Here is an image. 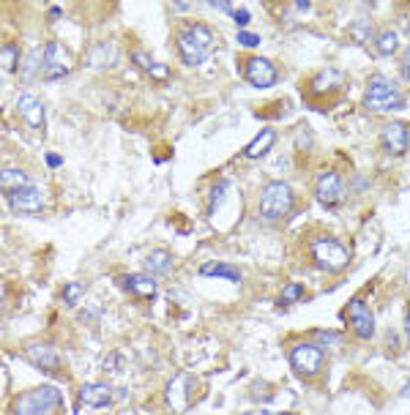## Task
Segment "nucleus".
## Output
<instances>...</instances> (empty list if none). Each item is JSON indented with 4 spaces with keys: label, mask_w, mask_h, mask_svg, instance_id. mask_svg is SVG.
Here are the masks:
<instances>
[{
    "label": "nucleus",
    "mask_w": 410,
    "mask_h": 415,
    "mask_svg": "<svg viewBox=\"0 0 410 415\" xmlns=\"http://www.w3.org/2000/svg\"><path fill=\"white\" fill-rule=\"evenodd\" d=\"M200 276L227 279V281H233V284H241V281H244L241 271H238L235 265H230V263H205V265H200Z\"/></svg>",
    "instance_id": "obj_20"
},
{
    "label": "nucleus",
    "mask_w": 410,
    "mask_h": 415,
    "mask_svg": "<svg viewBox=\"0 0 410 415\" xmlns=\"http://www.w3.org/2000/svg\"><path fill=\"white\" fill-rule=\"evenodd\" d=\"M405 339H408V345H410V309H408V314H405Z\"/></svg>",
    "instance_id": "obj_39"
},
{
    "label": "nucleus",
    "mask_w": 410,
    "mask_h": 415,
    "mask_svg": "<svg viewBox=\"0 0 410 415\" xmlns=\"http://www.w3.org/2000/svg\"><path fill=\"white\" fill-rule=\"evenodd\" d=\"M145 271L153 279L170 276V274H173V254H170L167 249H153V252H148V257H145Z\"/></svg>",
    "instance_id": "obj_18"
},
{
    "label": "nucleus",
    "mask_w": 410,
    "mask_h": 415,
    "mask_svg": "<svg viewBox=\"0 0 410 415\" xmlns=\"http://www.w3.org/2000/svg\"><path fill=\"white\" fill-rule=\"evenodd\" d=\"M175 47H178V58L184 66H200L205 63V58L211 55V47H213V30L203 25V22H192V25H184L175 36Z\"/></svg>",
    "instance_id": "obj_1"
},
{
    "label": "nucleus",
    "mask_w": 410,
    "mask_h": 415,
    "mask_svg": "<svg viewBox=\"0 0 410 415\" xmlns=\"http://www.w3.org/2000/svg\"><path fill=\"white\" fill-rule=\"evenodd\" d=\"M309 254H312V263L326 274H342L350 265V257H353V252L344 241L329 238V235L315 238L309 243Z\"/></svg>",
    "instance_id": "obj_2"
},
{
    "label": "nucleus",
    "mask_w": 410,
    "mask_h": 415,
    "mask_svg": "<svg viewBox=\"0 0 410 415\" xmlns=\"http://www.w3.org/2000/svg\"><path fill=\"white\" fill-rule=\"evenodd\" d=\"M364 104L369 112H394L405 107V96L394 88V82H389L383 74H372L367 79V93H364Z\"/></svg>",
    "instance_id": "obj_3"
},
{
    "label": "nucleus",
    "mask_w": 410,
    "mask_h": 415,
    "mask_svg": "<svg viewBox=\"0 0 410 415\" xmlns=\"http://www.w3.org/2000/svg\"><path fill=\"white\" fill-rule=\"evenodd\" d=\"M164 399H167V405L175 413H184L189 407V377L186 374L173 377L170 385H167V391H164Z\"/></svg>",
    "instance_id": "obj_17"
},
{
    "label": "nucleus",
    "mask_w": 410,
    "mask_h": 415,
    "mask_svg": "<svg viewBox=\"0 0 410 415\" xmlns=\"http://www.w3.org/2000/svg\"><path fill=\"white\" fill-rule=\"evenodd\" d=\"M233 19H235V25H238L241 30H246L244 25H249V19H252V14H249L246 8H235V11H233Z\"/></svg>",
    "instance_id": "obj_34"
},
{
    "label": "nucleus",
    "mask_w": 410,
    "mask_h": 415,
    "mask_svg": "<svg viewBox=\"0 0 410 415\" xmlns=\"http://www.w3.org/2000/svg\"><path fill=\"white\" fill-rule=\"evenodd\" d=\"M402 74L410 77V47L405 50V55H402Z\"/></svg>",
    "instance_id": "obj_37"
},
{
    "label": "nucleus",
    "mask_w": 410,
    "mask_h": 415,
    "mask_svg": "<svg viewBox=\"0 0 410 415\" xmlns=\"http://www.w3.org/2000/svg\"><path fill=\"white\" fill-rule=\"evenodd\" d=\"M347 323H350V331L358 339L369 342L375 336V314H372V309L367 306L364 298H350L347 301Z\"/></svg>",
    "instance_id": "obj_8"
},
{
    "label": "nucleus",
    "mask_w": 410,
    "mask_h": 415,
    "mask_svg": "<svg viewBox=\"0 0 410 415\" xmlns=\"http://www.w3.org/2000/svg\"><path fill=\"white\" fill-rule=\"evenodd\" d=\"M279 415H290V413H279Z\"/></svg>",
    "instance_id": "obj_42"
},
{
    "label": "nucleus",
    "mask_w": 410,
    "mask_h": 415,
    "mask_svg": "<svg viewBox=\"0 0 410 415\" xmlns=\"http://www.w3.org/2000/svg\"><path fill=\"white\" fill-rule=\"evenodd\" d=\"M244 415H269V413H244Z\"/></svg>",
    "instance_id": "obj_41"
},
{
    "label": "nucleus",
    "mask_w": 410,
    "mask_h": 415,
    "mask_svg": "<svg viewBox=\"0 0 410 415\" xmlns=\"http://www.w3.org/2000/svg\"><path fill=\"white\" fill-rule=\"evenodd\" d=\"M44 69V47H33L30 52H28V58L22 61V71H19V77L25 79V82H33L36 79V74Z\"/></svg>",
    "instance_id": "obj_23"
},
{
    "label": "nucleus",
    "mask_w": 410,
    "mask_h": 415,
    "mask_svg": "<svg viewBox=\"0 0 410 415\" xmlns=\"http://www.w3.org/2000/svg\"><path fill=\"white\" fill-rule=\"evenodd\" d=\"M66 74H68L66 50H64L58 41H50V44L44 47V79L55 82V79H61V77H66Z\"/></svg>",
    "instance_id": "obj_11"
},
{
    "label": "nucleus",
    "mask_w": 410,
    "mask_h": 415,
    "mask_svg": "<svg viewBox=\"0 0 410 415\" xmlns=\"http://www.w3.org/2000/svg\"><path fill=\"white\" fill-rule=\"evenodd\" d=\"M375 36V28H372V22H353L350 28H347V39L353 41V44H358V47H364L369 39Z\"/></svg>",
    "instance_id": "obj_26"
},
{
    "label": "nucleus",
    "mask_w": 410,
    "mask_h": 415,
    "mask_svg": "<svg viewBox=\"0 0 410 415\" xmlns=\"http://www.w3.org/2000/svg\"><path fill=\"white\" fill-rule=\"evenodd\" d=\"M244 74H246V79L255 85V88H271V85H276V79H279V74H276V66H273L269 58H249L246 61V69H244Z\"/></svg>",
    "instance_id": "obj_12"
},
{
    "label": "nucleus",
    "mask_w": 410,
    "mask_h": 415,
    "mask_svg": "<svg viewBox=\"0 0 410 415\" xmlns=\"http://www.w3.org/2000/svg\"><path fill=\"white\" fill-rule=\"evenodd\" d=\"M113 394H118L113 385H107V383H88V385H82L79 388V405H90V407H107L115 396Z\"/></svg>",
    "instance_id": "obj_15"
},
{
    "label": "nucleus",
    "mask_w": 410,
    "mask_h": 415,
    "mask_svg": "<svg viewBox=\"0 0 410 415\" xmlns=\"http://www.w3.org/2000/svg\"><path fill=\"white\" fill-rule=\"evenodd\" d=\"M17 112L19 118L33 129V132H44V107L33 93H19L17 99Z\"/></svg>",
    "instance_id": "obj_13"
},
{
    "label": "nucleus",
    "mask_w": 410,
    "mask_h": 415,
    "mask_svg": "<svg viewBox=\"0 0 410 415\" xmlns=\"http://www.w3.org/2000/svg\"><path fill=\"white\" fill-rule=\"evenodd\" d=\"M230 189H233V183L227 181V178H222V181H216L213 183V189H211V200H208V216H213L219 205L224 203V197L230 194Z\"/></svg>",
    "instance_id": "obj_27"
},
{
    "label": "nucleus",
    "mask_w": 410,
    "mask_h": 415,
    "mask_svg": "<svg viewBox=\"0 0 410 415\" xmlns=\"http://www.w3.org/2000/svg\"><path fill=\"white\" fill-rule=\"evenodd\" d=\"M238 44L241 47H260V36L257 33H249V30H238Z\"/></svg>",
    "instance_id": "obj_33"
},
{
    "label": "nucleus",
    "mask_w": 410,
    "mask_h": 415,
    "mask_svg": "<svg viewBox=\"0 0 410 415\" xmlns=\"http://www.w3.org/2000/svg\"><path fill=\"white\" fill-rule=\"evenodd\" d=\"M132 61H135L137 66L145 71L148 77H153V79H159V82H164V79L170 77V69H167L164 63H156L150 55H145V52H139V50L132 52Z\"/></svg>",
    "instance_id": "obj_22"
},
{
    "label": "nucleus",
    "mask_w": 410,
    "mask_h": 415,
    "mask_svg": "<svg viewBox=\"0 0 410 415\" xmlns=\"http://www.w3.org/2000/svg\"><path fill=\"white\" fill-rule=\"evenodd\" d=\"M47 164L55 170V167H61V164H64V159H61L58 153H47Z\"/></svg>",
    "instance_id": "obj_36"
},
{
    "label": "nucleus",
    "mask_w": 410,
    "mask_h": 415,
    "mask_svg": "<svg viewBox=\"0 0 410 415\" xmlns=\"http://www.w3.org/2000/svg\"><path fill=\"white\" fill-rule=\"evenodd\" d=\"M85 295V284L82 281H71V284H66L64 287V303L66 306H77V301Z\"/></svg>",
    "instance_id": "obj_32"
},
{
    "label": "nucleus",
    "mask_w": 410,
    "mask_h": 415,
    "mask_svg": "<svg viewBox=\"0 0 410 415\" xmlns=\"http://www.w3.org/2000/svg\"><path fill=\"white\" fill-rule=\"evenodd\" d=\"M273 142H276V132H273V129H260L257 137L244 148V156H246V159H263L273 148Z\"/></svg>",
    "instance_id": "obj_19"
},
{
    "label": "nucleus",
    "mask_w": 410,
    "mask_h": 415,
    "mask_svg": "<svg viewBox=\"0 0 410 415\" xmlns=\"http://www.w3.org/2000/svg\"><path fill=\"white\" fill-rule=\"evenodd\" d=\"M22 355H25L33 366H39L41 372H47V374H52V377H58V374H61V352H58L52 345L30 342V345H25Z\"/></svg>",
    "instance_id": "obj_9"
},
{
    "label": "nucleus",
    "mask_w": 410,
    "mask_h": 415,
    "mask_svg": "<svg viewBox=\"0 0 410 415\" xmlns=\"http://www.w3.org/2000/svg\"><path fill=\"white\" fill-rule=\"evenodd\" d=\"M380 142L391 156H405L410 148V129L402 121H389L380 129Z\"/></svg>",
    "instance_id": "obj_10"
},
{
    "label": "nucleus",
    "mask_w": 410,
    "mask_h": 415,
    "mask_svg": "<svg viewBox=\"0 0 410 415\" xmlns=\"http://www.w3.org/2000/svg\"><path fill=\"white\" fill-rule=\"evenodd\" d=\"M115 61H118V47H115L113 41L96 44L93 52H90V66H93V69H113Z\"/></svg>",
    "instance_id": "obj_21"
},
{
    "label": "nucleus",
    "mask_w": 410,
    "mask_h": 415,
    "mask_svg": "<svg viewBox=\"0 0 410 415\" xmlns=\"http://www.w3.org/2000/svg\"><path fill=\"white\" fill-rule=\"evenodd\" d=\"M121 287L129 292V295H135V298H142V301H150L153 295H156V279L150 276V274H126V276H121Z\"/></svg>",
    "instance_id": "obj_16"
},
{
    "label": "nucleus",
    "mask_w": 410,
    "mask_h": 415,
    "mask_svg": "<svg viewBox=\"0 0 410 415\" xmlns=\"http://www.w3.org/2000/svg\"><path fill=\"white\" fill-rule=\"evenodd\" d=\"M293 205H295V194H293L290 183H284V181H269L263 186V192H260V216L263 219H271V221L287 219Z\"/></svg>",
    "instance_id": "obj_5"
},
{
    "label": "nucleus",
    "mask_w": 410,
    "mask_h": 415,
    "mask_svg": "<svg viewBox=\"0 0 410 415\" xmlns=\"http://www.w3.org/2000/svg\"><path fill=\"white\" fill-rule=\"evenodd\" d=\"M329 82L342 85L344 79H342V74L337 69H323L320 74H318V77H315V79H312V90H315V93H320V88L326 90V88H329Z\"/></svg>",
    "instance_id": "obj_30"
},
{
    "label": "nucleus",
    "mask_w": 410,
    "mask_h": 415,
    "mask_svg": "<svg viewBox=\"0 0 410 415\" xmlns=\"http://www.w3.org/2000/svg\"><path fill=\"white\" fill-rule=\"evenodd\" d=\"M347 197V186L337 170H326L315 181V200L323 208H340Z\"/></svg>",
    "instance_id": "obj_7"
},
{
    "label": "nucleus",
    "mask_w": 410,
    "mask_h": 415,
    "mask_svg": "<svg viewBox=\"0 0 410 415\" xmlns=\"http://www.w3.org/2000/svg\"><path fill=\"white\" fill-rule=\"evenodd\" d=\"M61 405V391L55 385H39L14 399V415H52Z\"/></svg>",
    "instance_id": "obj_4"
},
{
    "label": "nucleus",
    "mask_w": 410,
    "mask_h": 415,
    "mask_svg": "<svg viewBox=\"0 0 410 415\" xmlns=\"http://www.w3.org/2000/svg\"><path fill=\"white\" fill-rule=\"evenodd\" d=\"M301 295H304V284H284L282 290H279V295H276V306L279 309H287V306H293L295 301H301Z\"/></svg>",
    "instance_id": "obj_28"
},
{
    "label": "nucleus",
    "mask_w": 410,
    "mask_h": 415,
    "mask_svg": "<svg viewBox=\"0 0 410 415\" xmlns=\"http://www.w3.org/2000/svg\"><path fill=\"white\" fill-rule=\"evenodd\" d=\"M211 6H213L216 11H224V14H230V17H233V11H235V8H233V6L227 3V0H213Z\"/></svg>",
    "instance_id": "obj_35"
},
{
    "label": "nucleus",
    "mask_w": 410,
    "mask_h": 415,
    "mask_svg": "<svg viewBox=\"0 0 410 415\" xmlns=\"http://www.w3.org/2000/svg\"><path fill=\"white\" fill-rule=\"evenodd\" d=\"M287 358H290L293 372L298 377H304V380L318 377L323 372V366H326V350L320 345H315V342H298L295 347H290Z\"/></svg>",
    "instance_id": "obj_6"
},
{
    "label": "nucleus",
    "mask_w": 410,
    "mask_h": 415,
    "mask_svg": "<svg viewBox=\"0 0 410 415\" xmlns=\"http://www.w3.org/2000/svg\"><path fill=\"white\" fill-rule=\"evenodd\" d=\"M0 183H3L6 194L17 192V189H25V186H33V183H30V178H28V172H22V170H14V167H6V170H3V178H0Z\"/></svg>",
    "instance_id": "obj_24"
},
{
    "label": "nucleus",
    "mask_w": 410,
    "mask_h": 415,
    "mask_svg": "<svg viewBox=\"0 0 410 415\" xmlns=\"http://www.w3.org/2000/svg\"><path fill=\"white\" fill-rule=\"evenodd\" d=\"M295 8L298 11H309V0H295Z\"/></svg>",
    "instance_id": "obj_38"
},
{
    "label": "nucleus",
    "mask_w": 410,
    "mask_h": 415,
    "mask_svg": "<svg viewBox=\"0 0 410 415\" xmlns=\"http://www.w3.org/2000/svg\"><path fill=\"white\" fill-rule=\"evenodd\" d=\"M312 342H315V345H320L326 352H329V347L342 345V334H334V331H315Z\"/></svg>",
    "instance_id": "obj_31"
},
{
    "label": "nucleus",
    "mask_w": 410,
    "mask_h": 415,
    "mask_svg": "<svg viewBox=\"0 0 410 415\" xmlns=\"http://www.w3.org/2000/svg\"><path fill=\"white\" fill-rule=\"evenodd\" d=\"M8 203L17 213H41L44 210V197L36 186H25L8 194Z\"/></svg>",
    "instance_id": "obj_14"
},
{
    "label": "nucleus",
    "mask_w": 410,
    "mask_h": 415,
    "mask_svg": "<svg viewBox=\"0 0 410 415\" xmlns=\"http://www.w3.org/2000/svg\"><path fill=\"white\" fill-rule=\"evenodd\" d=\"M0 63H3V71L6 74H14L17 69H22L19 66V47L17 44H3V50H0Z\"/></svg>",
    "instance_id": "obj_29"
},
{
    "label": "nucleus",
    "mask_w": 410,
    "mask_h": 415,
    "mask_svg": "<svg viewBox=\"0 0 410 415\" xmlns=\"http://www.w3.org/2000/svg\"><path fill=\"white\" fill-rule=\"evenodd\" d=\"M400 396H402V399H410V383H405V385H402V391H400Z\"/></svg>",
    "instance_id": "obj_40"
},
{
    "label": "nucleus",
    "mask_w": 410,
    "mask_h": 415,
    "mask_svg": "<svg viewBox=\"0 0 410 415\" xmlns=\"http://www.w3.org/2000/svg\"><path fill=\"white\" fill-rule=\"evenodd\" d=\"M397 50H400V36H397V30H383V33L375 39V52H378L380 58L397 55Z\"/></svg>",
    "instance_id": "obj_25"
}]
</instances>
